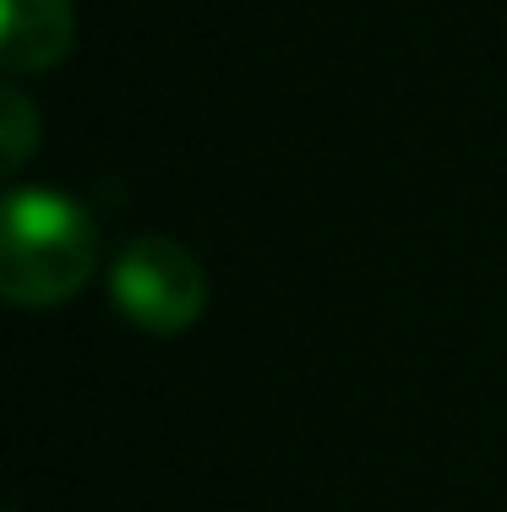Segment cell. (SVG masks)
I'll return each instance as SVG.
<instances>
[{"mask_svg": "<svg viewBox=\"0 0 507 512\" xmlns=\"http://www.w3.org/2000/svg\"><path fill=\"white\" fill-rule=\"evenodd\" d=\"M110 300L142 333L175 338L202 322L208 311V273L180 240L169 235H142L115 256L110 267Z\"/></svg>", "mask_w": 507, "mask_h": 512, "instance_id": "7a4b0ae2", "label": "cell"}, {"mask_svg": "<svg viewBox=\"0 0 507 512\" xmlns=\"http://www.w3.org/2000/svg\"><path fill=\"white\" fill-rule=\"evenodd\" d=\"M33 148V109L17 88H6V164H22Z\"/></svg>", "mask_w": 507, "mask_h": 512, "instance_id": "277c9868", "label": "cell"}, {"mask_svg": "<svg viewBox=\"0 0 507 512\" xmlns=\"http://www.w3.org/2000/svg\"><path fill=\"white\" fill-rule=\"evenodd\" d=\"M77 44L71 0H0V60L6 71H50Z\"/></svg>", "mask_w": 507, "mask_h": 512, "instance_id": "3957f363", "label": "cell"}, {"mask_svg": "<svg viewBox=\"0 0 507 512\" xmlns=\"http://www.w3.org/2000/svg\"><path fill=\"white\" fill-rule=\"evenodd\" d=\"M99 262V229L71 197L22 186L6 197L0 289L11 306H66Z\"/></svg>", "mask_w": 507, "mask_h": 512, "instance_id": "6da1fadb", "label": "cell"}]
</instances>
